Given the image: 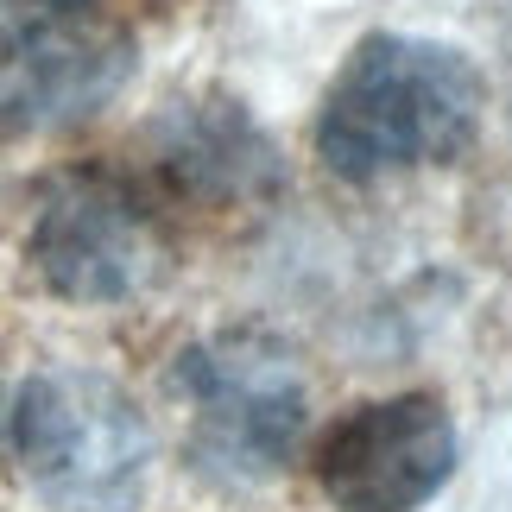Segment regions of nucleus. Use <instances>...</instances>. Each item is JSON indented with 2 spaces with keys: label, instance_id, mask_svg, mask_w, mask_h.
Returning <instances> with one entry per match:
<instances>
[{
  "label": "nucleus",
  "instance_id": "6",
  "mask_svg": "<svg viewBox=\"0 0 512 512\" xmlns=\"http://www.w3.org/2000/svg\"><path fill=\"white\" fill-rule=\"evenodd\" d=\"M449 475L456 424L430 392L354 405L317 443V487L336 500V512H418Z\"/></svg>",
  "mask_w": 512,
  "mask_h": 512
},
{
  "label": "nucleus",
  "instance_id": "3",
  "mask_svg": "<svg viewBox=\"0 0 512 512\" xmlns=\"http://www.w3.org/2000/svg\"><path fill=\"white\" fill-rule=\"evenodd\" d=\"M177 386L196 405L190 462L222 487L272 481L310 424V386L298 354L260 329H228L177 354Z\"/></svg>",
  "mask_w": 512,
  "mask_h": 512
},
{
  "label": "nucleus",
  "instance_id": "4",
  "mask_svg": "<svg viewBox=\"0 0 512 512\" xmlns=\"http://www.w3.org/2000/svg\"><path fill=\"white\" fill-rule=\"evenodd\" d=\"M133 32L108 0H0V133H51L108 108Z\"/></svg>",
  "mask_w": 512,
  "mask_h": 512
},
{
  "label": "nucleus",
  "instance_id": "2",
  "mask_svg": "<svg viewBox=\"0 0 512 512\" xmlns=\"http://www.w3.org/2000/svg\"><path fill=\"white\" fill-rule=\"evenodd\" d=\"M7 443L51 512H133L146 494L152 430L108 373L45 367L13 392Z\"/></svg>",
  "mask_w": 512,
  "mask_h": 512
},
{
  "label": "nucleus",
  "instance_id": "1",
  "mask_svg": "<svg viewBox=\"0 0 512 512\" xmlns=\"http://www.w3.org/2000/svg\"><path fill=\"white\" fill-rule=\"evenodd\" d=\"M481 108V70L456 45L373 32L348 51L317 108V159L354 184L411 165H449L481 133Z\"/></svg>",
  "mask_w": 512,
  "mask_h": 512
},
{
  "label": "nucleus",
  "instance_id": "7",
  "mask_svg": "<svg viewBox=\"0 0 512 512\" xmlns=\"http://www.w3.org/2000/svg\"><path fill=\"white\" fill-rule=\"evenodd\" d=\"M159 165L203 203H241L272 184V146L241 108H177L159 133Z\"/></svg>",
  "mask_w": 512,
  "mask_h": 512
},
{
  "label": "nucleus",
  "instance_id": "5",
  "mask_svg": "<svg viewBox=\"0 0 512 512\" xmlns=\"http://www.w3.org/2000/svg\"><path fill=\"white\" fill-rule=\"evenodd\" d=\"M32 266L70 304H127L165 272V234L127 184L76 171L38 209Z\"/></svg>",
  "mask_w": 512,
  "mask_h": 512
}]
</instances>
